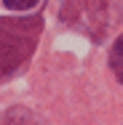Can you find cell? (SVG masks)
<instances>
[{
    "instance_id": "3957f363",
    "label": "cell",
    "mask_w": 123,
    "mask_h": 125,
    "mask_svg": "<svg viewBox=\"0 0 123 125\" xmlns=\"http://www.w3.org/2000/svg\"><path fill=\"white\" fill-rule=\"evenodd\" d=\"M110 67H112V75L118 77V83H123V35L115 40L112 53H110Z\"/></svg>"
},
{
    "instance_id": "7a4b0ae2",
    "label": "cell",
    "mask_w": 123,
    "mask_h": 125,
    "mask_svg": "<svg viewBox=\"0 0 123 125\" xmlns=\"http://www.w3.org/2000/svg\"><path fill=\"white\" fill-rule=\"evenodd\" d=\"M56 13L67 27L104 40L118 21V0H56Z\"/></svg>"
},
{
    "instance_id": "277c9868",
    "label": "cell",
    "mask_w": 123,
    "mask_h": 125,
    "mask_svg": "<svg viewBox=\"0 0 123 125\" xmlns=\"http://www.w3.org/2000/svg\"><path fill=\"white\" fill-rule=\"evenodd\" d=\"M5 3V8H11V11H27V8H32L38 0H3Z\"/></svg>"
},
{
    "instance_id": "6da1fadb",
    "label": "cell",
    "mask_w": 123,
    "mask_h": 125,
    "mask_svg": "<svg viewBox=\"0 0 123 125\" xmlns=\"http://www.w3.org/2000/svg\"><path fill=\"white\" fill-rule=\"evenodd\" d=\"M43 21L38 16L0 19V77L16 75L38 45Z\"/></svg>"
}]
</instances>
